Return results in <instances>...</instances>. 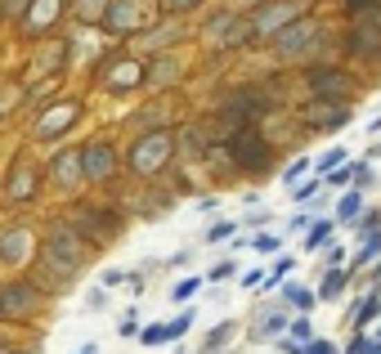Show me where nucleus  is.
<instances>
[{
	"label": "nucleus",
	"mask_w": 381,
	"mask_h": 354,
	"mask_svg": "<svg viewBox=\"0 0 381 354\" xmlns=\"http://www.w3.org/2000/svg\"><path fill=\"white\" fill-rule=\"evenodd\" d=\"M355 215H364V188H359V193H341V202H337L341 224H355Z\"/></svg>",
	"instance_id": "b1692460"
},
{
	"label": "nucleus",
	"mask_w": 381,
	"mask_h": 354,
	"mask_svg": "<svg viewBox=\"0 0 381 354\" xmlns=\"http://www.w3.org/2000/svg\"><path fill=\"white\" fill-rule=\"evenodd\" d=\"M332 229H337V220H314L310 229H305V251H319V247L332 242Z\"/></svg>",
	"instance_id": "412c9836"
},
{
	"label": "nucleus",
	"mask_w": 381,
	"mask_h": 354,
	"mask_svg": "<svg viewBox=\"0 0 381 354\" xmlns=\"http://www.w3.org/2000/svg\"><path fill=\"white\" fill-rule=\"evenodd\" d=\"M170 152H175V135L170 130H144L135 139V148H130V170L135 175H157L170 161Z\"/></svg>",
	"instance_id": "f03ea898"
},
{
	"label": "nucleus",
	"mask_w": 381,
	"mask_h": 354,
	"mask_svg": "<svg viewBox=\"0 0 381 354\" xmlns=\"http://www.w3.org/2000/svg\"><path fill=\"white\" fill-rule=\"evenodd\" d=\"M27 256H32V233H27L23 224L0 229V260L5 265H23Z\"/></svg>",
	"instance_id": "ddd939ff"
},
{
	"label": "nucleus",
	"mask_w": 381,
	"mask_h": 354,
	"mask_svg": "<svg viewBox=\"0 0 381 354\" xmlns=\"http://www.w3.org/2000/svg\"><path fill=\"white\" fill-rule=\"evenodd\" d=\"M197 287H202V278H179L175 287H170V301H175V305H188V301H193V296H197Z\"/></svg>",
	"instance_id": "393cba45"
},
{
	"label": "nucleus",
	"mask_w": 381,
	"mask_h": 354,
	"mask_svg": "<svg viewBox=\"0 0 381 354\" xmlns=\"http://www.w3.org/2000/svg\"><path fill=\"white\" fill-rule=\"evenodd\" d=\"M305 170H310V161H305V157H296V161H292L287 170H283V184H296V179L305 175Z\"/></svg>",
	"instance_id": "2f4dec72"
},
{
	"label": "nucleus",
	"mask_w": 381,
	"mask_h": 354,
	"mask_svg": "<svg viewBox=\"0 0 381 354\" xmlns=\"http://www.w3.org/2000/svg\"><path fill=\"white\" fill-rule=\"evenodd\" d=\"M50 179H54L59 188H76V184H81V179H85L81 152H68V148H63L59 157H54V166H50Z\"/></svg>",
	"instance_id": "dca6fc26"
},
{
	"label": "nucleus",
	"mask_w": 381,
	"mask_h": 354,
	"mask_svg": "<svg viewBox=\"0 0 381 354\" xmlns=\"http://www.w3.org/2000/svg\"><path fill=\"white\" fill-rule=\"evenodd\" d=\"M355 179H359V188H368V184H373V166H368V161H364V166H355Z\"/></svg>",
	"instance_id": "58836bf2"
},
{
	"label": "nucleus",
	"mask_w": 381,
	"mask_h": 354,
	"mask_svg": "<svg viewBox=\"0 0 381 354\" xmlns=\"http://www.w3.org/2000/svg\"><path fill=\"white\" fill-rule=\"evenodd\" d=\"M377 310H381V301H377V296H368V301H364V310H359V328H368V319H373Z\"/></svg>",
	"instance_id": "72a5a7b5"
},
{
	"label": "nucleus",
	"mask_w": 381,
	"mask_h": 354,
	"mask_svg": "<svg viewBox=\"0 0 381 354\" xmlns=\"http://www.w3.org/2000/svg\"><path fill=\"white\" fill-rule=\"evenodd\" d=\"M287 332H292L296 341H314V323H310V314H296V319L287 323Z\"/></svg>",
	"instance_id": "cd10ccee"
},
{
	"label": "nucleus",
	"mask_w": 381,
	"mask_h": 354,
	"mask_svg": "<svg viewBox=\"0 0 381 354\" xmlns=\"http://www.w3.org/2000/svg\"><path fill=\"white\" fill-rule=\"evenodd\" d=\"M41 310V292L36 283H9L0 287V319H27Z\"/></svg>",
	"instance_id": "39448f33"
},
{
	"label": "nucleus",
	"mask_w": 381,
	"mask_h": 354,
	"mask_svg": "<svg viewBox=\"0 0 381 354\" xmlns=\"http://www.w3.org/2000/svg\"><path fill=\"white\" fill-rule=\"evenodd\" d=\"M76 14L81 18H99V0H76Z\"/></svg>",
	"instance_id": "f704fd0d"
},
{
	"label": "nucleus",
	"mask_w": 381,
	"mask_h": 354,
	"mask_svg": "<svg viewBox=\"0 0 381 354\" xmlns=\"http://www.w3.org/2000/svg\"><path fill=\"white\" fill-rule=\"evenodd\" d=\"M188 328H193V310H184L179 319H170V323H152V328H144V346H166V341H179Z\"/></svg>",
	"instance_id": "2eb2a0df"
},
{
	"label": "nucleus",
	"mask_w": 381,
	"mask_h": 354,
	"mask_svg": "<svg viewBox=\"0 0 381 354\" xmlns=\"http://www.w3.org/2000/svg\"><path fill=\"white\" fill-rule=\"evenodd\" d=\"M265 283V274L260 269H251V274H242V287H247V292H251V287H260Z\"/></svg>",
	"instance_id": "ea45409f"
},
{
	"label": "nucleus",
	"mask_w": 381,
	"mask_h": 354,
	"mask_svg": "<svg viewBox=\"0 0 381 354\" xmlns=\"http://www.w3.org/2000/svg\"><path fill=\"white\" fill-rule=\"evenodd\" d=\"M341 260H346V247H328V265H332V269H337Z\"/></svg>",
	"instance_id": "a19ab883"
},
{
	"label": "nucleus",
	"mask_w": 381,
	"mask_h": 354,
	"mask_svg": "<svg viewBox=\"0 0 381 354\" xmlns=\"http://www.w3.org/2000/svg\"><path fill=\"white\" fill-rule=\"evenodd\" d=\"M355 224H364L373 233V229H381V211H364V220H355Z\"/></svg>",
	"instance_id": "4c0bfd02"
},
{
	"label": "nucleus",
	"mask_w": 381,
	"mask_h": 354,
	"mask_svg": "<svg viewBox=\"0 0 381 354\" xmlns=\"http://www.w3.org/2000/svg\"><path fill=\"white\" fill-rule=\"evenodd\" d=\"M287 305H283V310H260L256 314V323H251V337L256 341H274V337H283V332H287Z\"/></svg>",
	"instance_id": "a211bd4d"
},
{
	"label": "nucleus",
	"mask_w": 381,
	"mask_h": 354,
	"mask_svg": "<svg viewBox=\"0 0 381 354\" xmlns=\"http://www.w3.org/2000/svg\"><path fill=\"white\" fill-rule=\"evenodd\" d=\"M377 337H381V328H377Z\"/></svg>",
	"instance_id": "49530a36"
},
{
	"label": "nucleus",
	"mask_w": 381,
	"mask_h": 354,
	"mask_svg": "<svg viewBox=\"0 0 381 354\" xmlns=\"http://www.w3.org/2000/svg\"><path fill=\"white\" fill-rule=\"evenodd\" d=\"M373 260H381V233H373L364 247H359V256H355V269H364V265H373Z\"/></svg>",
	"instance_id": "a878e982"
},
{
	"label": "nucleus",
	"mask_w": 381,
	"mask_h": 354,
	"mask_svg": "<svg viewBox=\"0 0 381 354\" xmlns=\"http://www.w3.org/2000/svg\"><path fill=\"white\" fill-rule=\"evenodd\" d=\"M377 5V0H350V9H355V14H359V9H373Z\"/></svg>",
	"instance_id": "c03bdc74"
},
{
	"label": "nucleus",
	"mask_w": 381,
	"mask_h": 354,
	"mask_svg": "<svg viewBox=\"0 0 381 354\" xmlns=\"http://www.w3.org/2000/svg\"><path fill=\"white\" fill-rule=\"evenodd\" d=\"M310 36H319V23H314V18H292L283 32H274V50H278L283 59H296V54L310 50Z\"/></svg>",
	"instance_id": "423d86ee"
},
{
	"label": "nucleus",
	"mask_w": 381,
	"mask_h": 354,
	"mask_svg": "<svg viewBox=\"0 0 381 354\" xmlns=\"http://www.w3.org/2000/svg\"><path fill=\"white\" fill-rule=\"evenodd\" d=\"M229 152H233V161L242 170H265V166H269V139L256 135V130H242Z\"/></svg>",
	"instance_id": "0eeeda50"
},
{
	"label": "nucleus",
	"mask_w": 381,
	"mask_h": 354,
	"mask_svg": "<svg viewBox=\"0 0 381 354\" xmlns=\"http://www.w3.org/2000/svg\"><path fill=\"white\" fill-rule=\"evenodd\" d=\"M319 193V179H301L296 188H292V197H296V202H305V197H314Z\"/></svg>",
	"instance_id": "473e14b6"
},
{
	"label": "nucleus",
	"mask_w": 381,
	"mask_h": 354,
	"mask_svg": "<svg viewBox=\"0 0 381 354\" xmlns=\"http://www.w3.org/2000/svg\"><path fill=\"white\" fill-rule=\"evenodd\" d=\"M305 354H337V346H332V341H310Z\"/></svg>",
	"instance_id": "e433bc0d"
},
{
	"label": "nucleus",
	"mask_w": 381,
	"mask_h": 354,
	"mask_svg": "<svg viewBox=\"0 0 381 354\" xmlns=\"http://www.w3.org/2000/svg\"><path fill=\"white\" fill-rule=\"evenodd\" d=\"M341 161H346V148H328V152L319 157V175H328V170H337Z\"/></svg>",
	"instance_id": "c756f323"
},
{
	"label": "nucleus",
	"mask_w": 381,
	"mask_h": 354,
	"mask_svg": "<svg viewBox=\"0 0 381 354\" xmlns=\"http://www.w3.org/2000/svg\"><path fill=\"white\" fill-rule=\"evenodd\" d=\"M81 170H85L90 184H103V179L117 170V152H112V143H103V139L85 143V148H81Z\"/></svg>",
	"instance_id": "6e6552de"
},
{
	"label": "nucleus",
	"mask_w": 381,
	"mask_h": 354,
	"mask_svg": "<svg viewBox=\"0 0 381 354\" xmlns=\"http://www.w3.org/2000/svg\"><path fill=\"white\" fill-rule=\"evenodd\" d=\"M350 121V108L341 99H314L305 103V126L310 130H341Z\"/></svg>",
	"instance_id": "1a4fd4ad"
},
{
	"label": "nucleus",
	"mask_w": 381,
	"mask_h": 354,
	"mask_svg": "<svg viewBox=\"0 0 381 354\" xmlns=\"http://www.w3.org/2000/svg\"><path fill=\"white\" fill-rule=\"evenodd\" d=\"M139 81H144V63L139 59H117L108 68V76H103L108 90H130V85H139Z\"/></svg>",
	"instance_id": "f3484780"
},
{
	"label": "nucleus",
	"mask_w": 381,
	"mask_h": 354,
	"mask_svg": "<svg viewBox=\"0 0 381 354\" xmlns=\"http://www.w3.org/2000/svg\"><path fill=\"white\" fill-rule=\"evenodd\" d=\"M220 354H229V350H220Z\"/></svg>",
	"instance_id": "de8ad7c7"
},
{
	"label": "nucleus",
	"mask_w": 381,
	"mask_h": 354,
	"mask_svg": "<svg viewBox=\"0 0 381 354\" xmlns=\"http://www.w3.org/2000/svg\"><path fill=\"white\" fill-rule=\"evenodd\" d=\"M350 50H355L359 59H381V5H373V9H359V14H355Z\"/></svg>",
	"instance_id": "7ed1b4c3"
},
{
	"label": "nucleus",
	"mask_w": 381,
	"mask_h": 354,
	"mask_svg": "<svg viewBox=\"0 0 381 354\" xmlns=\"http://www.w3.org/2000/svg\"><path fill=\"white\" fill-rule=\"evenodd\" d=\"M197 5V0H166V9H170V14H175V9H193Z\"/></svg>",
	"instance_id": "37998d69"
},
{
	"label": "nucleus",
	"mask_w": 381,
	"mask_h": 354,
	"mask_svg": "<svg viewBox=\"0 0 381 354\" xmlns=\"http://www.w3.org/2000/svg\"><path fill=\"white\" fill-rule=\"evenodd\" d=\"M76 117H81V103L76 99H63V103H54V108H45L41 117H36V139H59Z\"/></svg>",
	"instance_id": "9d476101"
},
{
	"label": "nucleus",
	"mask_w": 381,
	"mask_h": 354,
	"mask_svg": "<svg viewBox=\"0 0 381 354\" xmlns=\"http://www.w3.org/2000/svg\"><path fill=\"white\" fill-rule=\"evenodd\" d=\"M368 354H381V346H373V350H368Z\"/></svg>",
	"instance_id": "a18cd8bd"
},
{
	"label": "nucleus",
	"mask_w": 381,
	"mask_h": 354,
	"mask_svg": "<svg viewBox=\"0 0 381 354\" xmlns=\"http://www.w3.org/2000/svg\"><path fill=\"white\" fill-rule=\"evenodd\" d=\"M175 72H179V63L170 59V54H161L152 68H144V81H152V85H170V81H175Z\"/></svg>",
	"instance_id": "4be33fe9"
},
{
	"label": "nucleus",
	"mask_w": 381,
	"mask_h": 354,
	"mask_svg": "<svg viewBox=\"0 0 381 354\" xmlns=\"http://www.w3.org/2000/svg\"><path fill=\"white\" fill-rule=\"evenodd\" d=\"M310 85H314V94H319V99H341V103H346V94H350L346 72H337V68H319V72H310Z\"/></svg>",
	"instance_id": "4468645a"
},
{
	"label": "nucleus",
	"mask_w": 381,
	"mask_h": 354,
	"mask_svg": "<svg viewBox=\"0 0 381 354\" xmlns=\"http://www.w3.org/2000/svg\"><path fill=\"white\" fill-rule=\"evenodd\" d=\"M350 179H355V166H346V161H341L337 170H328V184H332V188H346Z\"/></svg>",
	"instance_id": "7c9ffc66"
},
{
	"label": "nucleus",
	"mask_w": 381,
	"mask_h": 354,
	"mask_svg": "<svg viewBox=\"0 0 381 354\" xmlns=\"http://www.w3.org/2000/svg\"><path fill=\"white\" fill-rule=\"evenodd\" d=\"M233 332H238V323H220V328L206 337V354H215V350H224L229 341H233Z\"/></svg>",
	"instance_id": "bb28decb"
},
{
	"label": "nucleus",
	"mask_w": 381,
	"mask_h": 354,
	"mask_svg": "<svg viewBox=\"0 0 381 354\" xmlns=\"http://www.w3.org/2000/svg\"><path fill=\"white\" fill-rule=\"evenodd\" d=\"M45 265H50L54 274H81L85 269V242L81 233H76L72 224H59L50 238H45Z\"/></svg>",
	"instance_id": "f257e3e1"
},
{
	"label": "nucleus",
	"mask_w": 381,
	"mask_h": 354,
	"mask_svg": "<svg viewBox=\"0 0 381 354\" xmlns=\"http://www.w3.org/2000/svg\"><path fill=\"white\" fill-rule=\"evenodd\" d=\"M229 274H233V260H220V265L211 269V278H229Z\"/></svg>",
	"instance_id": "79ce46f5"
},
{
	"label": "nucleus",
	"mask_w": 381,
	"mask_h": 354,
	"mask_svg": "<svg viewBox=\"0 0 381 354\" xmlns=\"http://www.w3.org/2000/svg\"><path fill=\"white\" fill-rule=\"evenodd\" d=\"M179 36H184V27H179V23H166V27H157V32H148L139 45H144V50H170V41H179Z\"/></svg>",
	"instance_id": "aec40b11"
},
{
	"label": "nucleus",
	"mask_w": 381,
	"mask_h": 354,
	"mask_svg": "<svg viewBox=\"0 0 381 354\" xmlns=\"http://www.w3.org/2000/svg\"><path fill=\"white\" fill-rule=\"evenodd\" d=\"M233 233H238V220H220V224L206 229V242H224V238H233Z\"/></svg>",
	"instance_id": "c85d7f7f"
},
{
	"label": "nucleus",
	"mask_w": 381,
	"mask_h": 354,
	"mask_svg": "<svg viewBox=\"0 0 381 354\" xmlns=\"http://www.w3.org/2000/svg\"><path fill=\"white\" fill-rule=\"evenodd\" d=\"M346 283H350V274L341 269V265H337V269H328V274H323V283H319V301H337Z\"/></svg>",
	"instance_id": "5701e85b"
},
{
	"label": "nucleus",
	"mask_w": 381,
	"mask_h": 354,
	"mask_svg": "<svg viewBox=\"0 0 381 354\" xmlns=\"http://www.w3.org/2000/svg\"><path fill=\"white\" fill-rule=\"evenodd\" d=\"M99 18L108 32H139V27H148L152 9H148V0H108V9Z\"/></svg>",
	"instance_id": "20e7f679"
},
{
	"label": "nucleus",
	"mask_w": 381,
	"mask_h": 354,
	"mask_svg": "<svg viewBox=\"0 0 381 354\" xmlns=\"http://www.w3.org/2000/svg\"><path fill=\"white\" fill-rule=\"evenodd\" d=\"M314 301H319V292L305 287V283H287V292H283V305H292V310H301V314H310Z\"/></svg>",
	"instance_id": "6ab92c4d"
},
{
	"label": "nucleus",
	"mask_w": 381,
	"mask_h": 354,
	"mask_svg": "<svg viewBox=\"0 0 381 354\" xmlns=\"http://www.w3.org/2000/svg\"><path fill=\"white\" fill-rule=\"evenodd\" d=\"M274 247H278V238H274V233H260V238L251 242V251H274Z\"/></svg>",
	"instance_id": "c9c22d12"
},
{
	"label": "nucleus",
	"mask_w": 381,
	"mask_h": 354,
	"mask_svg": "<svg viewBox=\"0 0 381 354\" xmlns=\"http://www.w3.org/2000/svg\"><path fill=\"white\" fill-rule=\"evenodd\" d=\"M36 179H41L36 161H32V157H18L14 170H9V179H5V197H14V202H27V197H36Z\"/></svg>",
	"instance_id": "9b49d317"
},
{
	"label": "nucleus",
	"mask_w": 381,
	"mask_h": 354,
	"mask_svg": "<svg viewBox=\"0 0 381 354\" xmlns=\"http://www.w3.org/2000/svg\"><path fill=\"white\" fill-rule=\"evenodd\" d=\"M292 18H301V5H287V0H278L274 9H265V14L251 18V36H274V32H283Z\"/></svg>",
	"instance_id": "f8f14e48"
}]
</instances>
